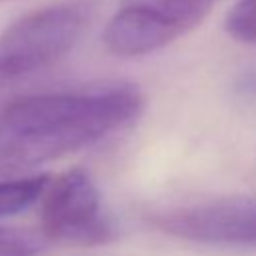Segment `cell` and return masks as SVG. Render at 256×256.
Wrapping results in <instances>:
<instances>
[{"label":"cell","instance_id":"cell-9","mask_svg":"<svg viewBox=\"0 0 256 256\" xmlns=\"http://www.w3.org/2000/svg\"><path fill=\"white\" fill-rule=\"evenodd\" d=\"M0 2H6V0H0Z\"/></svg>","mask_w":256,"mask_h":256},{"label":"cell","instance_id":"cell-6","mask_svg":"<svg viewBox=\"0 0 256 256\" xmlns=\"http://www.w3.org/2000/svg\"><path fill=\"white\" fill-rule=\"evenodd\" d=\"M50 182L48 174L0 178V218L18 214L36 204Z\"/></svg>","mask_w":256,"mask_h":256},{"label":"cell","instance_id":"cell-8","mask_svg":"<svg viewBox=\"0 0 256 256\" xmlns=\"http://www.w3.org/2000/svg\"><path fill=\"white\" fill-rule=\"evenodd\" d=\"M40 234L14 226H0V256H34L42 248Z\"/></svg>","mask_w":256,"mask_h":256},{"label":"cell","instance_id":"cell-1","mask_svg":"<svg viewBox=\"0 0 256 256\" xmlns=\"http://www.w3.org/2000/svg\"><path fill=\"white\" fill-rule=\"evenodd\" d=\"M142 104L126 82L12 100L0 110V170H30L96 144L130 126Z\"/></svg>","mask_w":256,"mask_h":256},{"label":"cell","instance_id":"cell-5","mask_svg":"<svg viewBox=\"0 0 256 256\" xmlns=\"http://www.w3.org/2000/svg\"><path fill=\"white\" fill-rule=\"evenodd\" d=\"M148 220L160 232L188 242L226 248H256V202L250 200L180 206L156 212Z\"/></svg>","mask_w":256,"mask_h":256},{"label":"cell","instance_id":"cell-3","mask_svg":"<svg viewBox=\"0 0 256 256\" xmlns=\"http://www.w3.org/2000/svg\"><path fill=\"white\" fill-rule=\"evenodd\" d=\"M218 0H120L102 42L114 56L134 58L156 52L190 32Z\"/></svg>","mask_w":256,"mask_h":256},{"label":"cell","instance_id":"cell-7","mask_svg":"<svg viewBox=\"0 0 256 256\" xmlns=\"http://www.w3.org/2000/svg\"><path fill=\"white\" fill-rule=\"evenodd\" d=\"M226 30L238 42L256 46V0H238L228 12Z\"/></svg>","mask_w":256,"mask_h":256},{"label":"cell","instance_id":"cell-2","mask_svg":"<svg viewBox=\"0 0 256 256\" xmlns=\"http://www.w3.org/2000/svg\"><path fill=\"white\" fill-rule=\"evenodd\" d=\"M96 0H62L12 22L0 34V80L20 78L62 60L84 36Z\"/></svg>","mask_w":256,"mask_h":256},{"label":"cell","instance_id":"cell-4","mask_svg":"<svg viewBox=\"0 0 256 256\" xmlns=\"http://www.w3.org/2000/svg\"><path fill=\"white\" fill-rule=\"evenodd\" d=\"M40 200L44 238L94 246L110 242L116 236V224L104 210L90 174L82 168H70L56 180L50 178Z\"/></svg>","mask_w":256,"mask_h":256}]
</instances>
